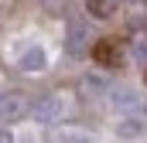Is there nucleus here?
<instances>
[{"instance_id":"nucleus-1","label":"nucleus","mask_w":147,"mask_h":143,"mask_svg":"<svg viewBox=\"0 0 147 143\" xmlns=\"http://www.w3.org/2000/svg\"><path fill=\"white\" fill-rule=\"evenodd\" d=\"M65 99H62V92H48V96H41L38 102H31V112H34L38 123H58L62 116H65Z\"/></svg>"},{"instance_id":"nucleus-4","label":"nucleus","mask_w":147,"mask_h":143,"mask_svg":"<svg viewBox=\"0 0 147 143\" xmlns=\"http://www.w3.org/2000/svg\"><path fill=\"white\" fill-rule=\"evenodd\" d=\"M120 58H123V44L116 37H103L96 44V61L99 65H120Z\"/></svg>"},{"instance_id":"nucleus-10","label":"nucleus","mask_w":147,"mask_h":143,"mask_svg":"<svg viewBox=\"0 0 147 143\" xmlns=\"http://www.w3.org/2000/svg\"><path fill=\"white\" fill-rule=\"evenodd\" d=\"M0 143H14V136H10L7 130H0Z\"/></svg>"},{"instance_id":"nucleus-9","label":"nucleus","mask_w":147,"mask_h":143,"mask_svg":"<svg viewBox=\"0 0 147 143\" xmlns=\"http://www.w3.org/2000/svg\"><path fill=\"white\" fill-rule=\"evenodd\" d=\"M48 14H62V7H65V0H38Z\"/></svg>"},{"instance_id":"nucleus-5","label":"nucleus","mask_w":147,"mask_h":143,"mask_svg":"<svg viewBox=\"0 0 147 143\" xmlns=\"http://www.w3.org/2000/svg\"><path fill=\"white\" fill-rule=\"evenodd\" d=\"M116 3H120V0H89V3H86V10H89L92 17L106 21V17H113V14H116Z\"/></svg>"},{"instance_id":"nucleus-8","label":"nucleus","mask_w":147,"mask_h":143,"mask_svg":"<svg viewBox=\"0 0 147 143\" xmlns=\"http://www.w3.org/2000/svg\"><path fill=\"white\" fill-rule=\"evenodd\" d=\"M51 143H89L86 133H75V130H62V133H51Z\"/></svg>"},{"instance_id":"nucleus-2","label":"nucleus","mask_w":147,"mask_h":143,"mask_svg":"<svg viewBox=\"0 0 147 143\" xmlns=\"http://www.w3.org/2000/svg\"><path fill=\"white\" fill-rule=\"evenodd\" d=\"M31 112V99L24 92H0V123H17Z\"/></svg>"},{"instance_id":"nucleus-7","label":"nucleus","mask_w":147,"mask_h":143,"mask_svg":"<svg viewBox=\"0 0 147 143\" xmlns=\"http://www.w3.org/2000/svg\"><path fill=\"white\" fill-rule=\"evenodd\" d=\"M116 133L120 136H137V133H144V119H123V123H116Z\"/></svg>"},{"instance_id":"nucleus-3","label":"nucleus","mask_w":147,"mask_h":143,"mask_svg":"<svg viewBox=\"0 0 147 143\" xmlns=\"http://www.w3.org/2000/svg\"><path fill=\"white\" fill-rule=\"evenodd\" d=\"M65 51L72 58H82L89 51V31H86V21L82 17H69V34H65Z\"/></svg>"},{"instance_id":"nucleus-6","label":"nucleus","mask_w":147,"mask_h":143,"mask_svg":"<svg viewBox=\"0 0 147 143\" xmlns=\"http://www.w3.org/2000/svg\"><path fill=\"white\" fill-rule=\"evenodd\" d=\"M41 68H45V51H41V48L24 51V58H21V72H41Z\"/></svg>"}]
</instances>
